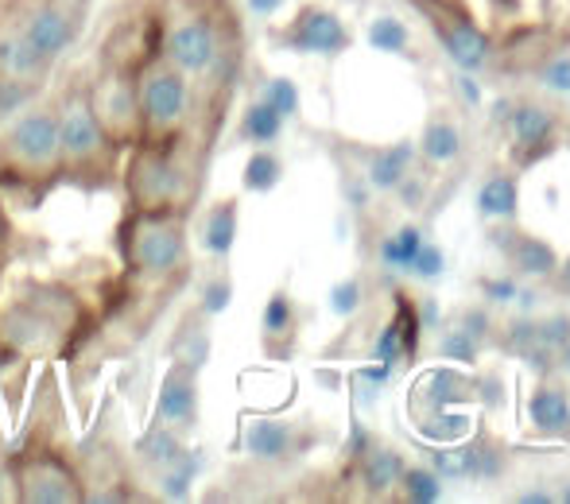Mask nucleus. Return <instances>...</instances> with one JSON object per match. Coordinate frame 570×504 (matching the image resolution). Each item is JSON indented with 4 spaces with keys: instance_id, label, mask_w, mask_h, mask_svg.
I'll use <instances>...</instances> for the list:
<instances>
[{
    "instance_id": "f257e3e1",
    "label": "nucleus",
    "mask_w": 570,
    "mask_h": 504,
    "mask_svg": "<svg viewBox=\"0 0 570 504\" xmlns=\"http://www.w3.org/2000/svg\"><path fill=\"white\" fill-rule=\"evenodd\" d=\"M120 299L114 264L90 260L67 271H4L0 284V381L20 412L36 365L78 362Z\"/></svg>"
},
{
    "instance_id": "f03ea898",
    "label": "nucleus",
    "mask_w": 570,
    "mask_h": 504,
    "mask_svg": "<svg viewBox=\"0 0 570 504\" xmlns=\"http://www.w3.org/2000/svg\"><path fill=\"white\" fill-rule=\"evenodd\" d=\"M151 51L195 86V136L210 148L240 75V23L229 0H148Z\"/></svg>"
},
{
    "instance_id": "7ed1b4c3",
    "label": "nucleus",
    "mask_w": 570,
    "mask_h": 504,
    "mask_svg": "<svg viewBox=\"0 0 570 504\" xmlns=\"http://www.w3.org/2000/svg\"><path fill=\"white\" fill-rule=\"evenodd\" d=\"M31 415L12 446L4 443V466L16 504H86V482L78 470V443L67 427L55 365H43L31 384Z\"/></svg>"
},
{
    "instance_id": "20e7f679",
    "label": "nucleus",
    "mask_w": 570,
    "mask_h": 504,
    "mask_svg": "<svg viewBox=\"0 0 570 504\" xmlns=\"http://www.w3.org/2000/svg\"><path fill=\"white\" fill-rule=\"evenodd\" d=\"M86 23L90 0H0V75L47 90Z\"/></svg>"
},
{
    "instance_id": "39448f33",
    "label": "nucleus",
    "mask_w": 570,
    "mask_h": 504,
    "mask_svg": "<svg viewBox=\"0 0 570 504\" xmlns=\"http://www.w3.org/2000/svg\"><path fill=\"white\" fill-rule=\"evenodd\" d=\"M47 93H51L55 128H59L62 187H75L82 195H109V190H117L125 148L109 136V128L101 125L98 109H94L86 67L70 70Z\"/></svg>"
},
{
    "instance_id": "423d86ee",
    "label": "nucleus",
    "mask_w": 570,
    "mask_h": 504,
    "mask_svg": "<svg viewBox=\"0 0 570 504\" xmlns=\"http://www.w3.org/2000/svg\"><path fill=\"white\" fill-rule=\"evenodd\" d=\"M59 187V128L51 93L43 90L0 125V198L12 214H31Z\"/></svg>"
},
{
    "instance_id": "0eeeda50",
    "label": "nucleus",
    "mask_w": 570,
    "mask_h": 504,
    "mask_svg": "<svg viewBox=\"0 0 570 504\" xmlns=\"http://www.w3.org/2000/svg\"><path fill=\"white\" fill-rule=\"evenodd\" d=\"M206 148L198 136L171 144H132L120 159L117 190L128 210H190L203 195Z\"/></svg>"
},
{
    "instance_id": "6e6552de",
    "label": "nucleus",
    "mask_w": 570,
    "mask_h": 504,
    "mask_svg": "<svg viewBox=\"0 0 570 504\" xmlns=\"http://www.w3.org/2000/svg\"><path fill=\"white\" fill-rule=\"evenodd\" d=\"M136 144H171L195 136V86L159 51L136 62Z\"/></svg>"
},
{
    "instance_id": "1a4fd4ad",
    "label": "nucleus",
    "mask_w": 570,
    "mask_h": 504,
    "mask_svg": "<svg viewBox=\"0 0 570 504\" xmlns=\"http://www.w3.org/2000/svg\"><path fill=\"white\" fill-rule=\"evenodd\" d=\"M78 470H82V482H86V504L151 501L148 490H140L132 451L120 446L117 431L109 423H101L86 443H78Z\"/></svg>"
},
{
    "instance_id": "9d476101",
    "label": "nucleus",
    "mask_w": 570,
    "mask_h": 504,
    "mask_svg": "<svg viewBox=\"0 0 570 504\" xmlns=\"http://www.w3.org/2000/svg\"><path fill=\"white\" fill-rule=\"evenodd\" d=\"M198 407H203V396H198V369L167 357V369L156 384V396H151V419H159L164 427L190 438L198 427Z\"/></svg>"
},
{
    "instance_id": "9b49d317",
    "label": "nucleus",
    "mask_w": 570,
    "mask_h": 504,
    "mask_svg": "<svg viewBox=\"0 0 570 504\" xmlns=\"http://www.w3.org/2000/svg\"><path fill=\"white\" fill-rule=\"evenodd\" d=\"M276 43H284L287 51L299 55H342L350 47V28L331 8L307 4L299 8V16L284 31H276Z\"/></svg>"
},
{
    "instance_id": "f8f14e48",
    "label": "nucleus",
    "mask_w": 570,
    "mask_h": 504,
    "mask_svg": "<svg viewBox=\"0 0 570 504\" xmlns=\"http://www.w3.org/2000/svg\"><path fill=\"white\" fill-rule=\"evenodd\" d=\"M311 435L303 427H295L292 419H276V415H261V419L245 423L240 431V446L253 462L264 466H279V462H292L307 451Z\"/></svg>"
},
{
    "instance_id": "ddd939ff",
    "label": "nucleus",
    "mask_w": 570,
    "mask_h": 504,
    "mask_svg": "<svg viewBox=\"0 0 570 504\" xmlns=\"http://www.w3.org/2000/svg\"><path fill=\"white\" fill-rule=\"evenodd\" d=\"M206 458L203 451H195V446H187V451L179 454V458L171 462V466L156 470V474L144 477V485H151V501H187L190 497V485L198 482V474H203Z\"/></svg>"
},
{
    "instance_id": "4468645a",
    "label": "nucleus",
    "mask_w": 570,
    "mask_h": 504,
    "mask_svg": "<svg viewBox=\"0 0 570 504\" xmlns=\"http://www.w3.org/2000/svg\"><path fill=\"white\" fill-rule=\"evenodd\" d=\"M198 245L206 256L226 264V256L237 245V198H218L198 221Z\"/></svg>"
},
{
    "instance_id": "2eb2a0df",
    "label": "nucleus",
    "mask_w": 570,
    "mask_h": 504,
    "mask_svg": "<svg viewBox=\"0 0 570 504\" xmlns=\"http://www.w3.org/2000/svg\"><path fill=\"white\" fill-rule=\"evenodd\" d=\"M465 396H470V381H462L451 369H431V373H423V377L415 381L412 415L420 419V415L439 412V407H451V404H458V399H465Z\"/></svg>"
},
{
    "instance_id": "dca6fc26",
    "label": "nucleus",
    "mask_w": 570,
    "mask_h": 504,
    "mask_svg": "<svg viewBox=\"0 0 570 504\" xmlns=\"http://www.w3.org/2000/svg\"><path fill=\"white\" fill-rule=\"evenodd\" d=\"M528 415L532 427L548 438H567L570 435V399L559 384H540L528 399Z\"/></svg>"
},
{
    "instance_id": "f3484780",
    "label": "nucleus",
    "mask_w": 570,
    "mask_h": 504,
    "mask_svg": "<svg viewBox=\"0 0 570 504\" xmlns=\"http://www.w3.org/2000/svg\"><path fill=\"white\" fill-rule=\"evenodd\" d=\"M167 357H171V362H183V365H195L198 373H203V365L210 362V326H206V315L198 307L190 310V315L179 323V330L171 334Z\"/></svg>"
},
{
    "instance_id": "a211bd4d",
    "label": "nucleus",
    "mask_w": 570,
    "mask_h": 504,
    "mask_svg": "<svg viewBox=\"0 0 570 504\" xmlns=\"http://www.w3.org/2000/svg\"><path fill=\"white\" fill-rule=\"evenodd\" d=\"M497 245L509 253L512 268L524 271V276H551L559 268V256L551 245L535 241V237H524V234H497Z\"/></svg>"
},
{
    "instance_id": "6ab92c4d",
    "label": "nucleus",
    "mask_w": 570,
    "mask_h": 504,
    "mask_svg": "<svg viewBox=\"0 0 570 504\" xmlns=\"http://www.w3.org/2000/svg\"><path fill=\"white\" fill-rule=\"evenodd\" d=\"M261 330H264V346H268L272 357H279L295 342V303H292V295H287L284 287H279V291H272L268 303H264Z\"/></svg>"
},
{
    "instance_id": "aec40b11",
    "label": "nucleus",
    "mask_w": 570,
    "mask_h": 504,
    "mask_svg": "<svg viewBox=\"0 0 570 504\" xmlns=\"http://www.w3.org/2000/svg\"><path fill=\"white\" fill-rule=\"evenodd\" d=\"M443 39H446V55H451V59L465 70V75H473V70L485 67V59H489V39L481 36V31L473 28L470 20L446 23Z\"/></svg>"
},
{
    "instance_id": "412c9836",
    "label": "nucleus",
    "mask_w": 570,
    "mask_h": 504,
    "mask_svg": "<svg viewBox=\"0 0 570 504\" xmlns=\"http://www.w3.org/2000/svg\"><path fill=\"white\" fill-rule=\"evenodd\" d=\"M279 132H284V117H279L264 98L248 101L245 113H240V121H237V140L256 144V148H268V144L279 140Z\"/></svg>"
},
{
    "instance_id": "4be33fe9",
    "label": "nucleus",
    "mask_w": 570,
    "mask_h": 504,
    "mask_svg": "<svg viewBox=\"0 0 570 504\" xmlns=\"http://www.w3.org/2000/svg\"><path fill=\"white\" fill-rule=\"evenodd\" d=\"M404 470H407L404 454L389 451V446H376V451H368L365 462H361V482H365V490L373 493V497H381V493H389L392 485H400Z\"/></svg>"
},
{
    "instance_id": "5701e85b",
    "label": "nucleus",
    "mask_w": 570,
    "mask_h": 504,
    "mask_svg": "<svg viewBox=\"0 0 570 504\" xmlns=\"http://www.w3.org/2000/svg\"><path fill=\"white\" fill-rule=\"evenodd\" d=\"M43 253H47V245L28 241V234H20L12 210H8V202L0 198V271H8L20 260H36V256H43Z\"/></svg>"
},
{
    "instance_id": "b1692460",
    "label": "nucleus",
    "mask_w": 570,
    "mask_h": 504,
    "mask_svg": "<svg viewBox=\"0 0 570 504\" xmlns=\"http://www.w3.org/2000/svg\"><path fill=\"white\" fill-rule=\"evenodd\" d=\"M509 125H512V136H517V148H535V151L548 148L551 132H556L551 113L540 106H517L509 113Z\"/></svg>"
},
{
    "instance_id": "393cba45",
    "label": "nucleus",
    "mask_w": 570,
    "mask_h": 504,
    "mask_svg": "<svg viewBox=\"0 0 570 504\" xmlns=\"http://www.w3.org/2000/svg\"><path fill=\"white\" fill-rule=\"evenodd\" d=\"M517 202H520V187L512 175H493V179H485V187L478 190V210L485 214V218H512Z\"/></svg>"
},
{
    "instance_id": "a878e982",
    "label": "nucleus",
    "mask_w": 570,
    "mask_h": 504,
    "mask_svg": "<svg viewBox=\"0 0 570 504\" xmlns=\"http://www.w3.org/2000/svg\"><path fill=\"white\" fill-rule=\"evenodd\" d=\"M415 427H420V435L431 438V443H462V438L470 435V415L451 412V407H439V412L420 415Z\"/></svg>"
},
{
    "instance_id": "bb28decb",
    "label": "nucleus",
    "mask_w": 570,
    "mask_h": 504,
    "mask_svg": "<svg viewBox=\"0 0 570 504\" xmlns=\"http://www.w3.org/2000/svg\"><path fill=\"white\" fill-rule=\"evenodd\" d=\"M407 164H412V144H396V148H389V151H376V156L368 159V182L381 190L400 187L407 175Z\"/></svg>"
},
{
    "instance_id": "cd10ccee",
    "label": "nucleus",
    "mask_w": 570,
    "mask_h": 504,
    "mask_svg": "<svg viewBox=\"0 0 570 504\" xmlns=\"http://www.w3.org/2000/svg\"><path fill=\"white\" fill-rule=\"evenodd\" d=\"M279 179H284V164H279V156H276V151H268V148H256L253 156H248V164H245L240 187L253 190V195H268V190H276Z\"/></svg>"
},
{
    "instance_id": "c85d7f7f",
    "label": "nucleus",
    "mask_w": 570,
    "mask_h": 504,
    "mask_svg": "<svg viewBox=\"0 0 570 504\" xmlns=\"http://www.w3.org/2000/svg\"><path fill=\"white\" fill-rule=\"evenodd\" d=\"M458 151H462V136H458V128L451 121L435 117V121L423 128V156H428V159L446 164V159H454Z\"/></svg>"
},
{
    "instance_id": "c756f323",
    "label": "nucleus",
    "mask_w": 570,
    "mask_h": 504,
    "mask_svg": "<svg viewBox=\"0 0 570 504\" xmlns=\"http://www.w3.org/2000/svg\"><path fill=\"white\" fill-rule=\"evenodd\" d=\"M229 299H233V279H229V271L222 268V260H218V268L203 279V287H198L195 307L203 310L206 318H214V315H222V310L229 307Z\"/></svg>"
},
{
    "instance_id": "7c9ffc66",
    "label": "nucleus",
    "mask_w": 570,
    "mask_h": 504,
    "mask_svg": "<svg viewBox=\"0 0 570 504\" xmlns=\"http://www.w3.org/2000/svg\"><path fill=\"white\" fill-rule=\"evenodd\" d=\"M400 485H404V497L415 501V504H435L439 497H443V477H439L435 470H423V466L404 470Z\"/></svg>"
},
{
    "instance_id": "2f4dec72",
    "label": "nucleus",
    "mask_w": 570,
    "mask_h": 504,
    "mask_svg": "<svg viewBox=\"0 0 570 504\" xmlns=\"http://www.w3.org/2000/svg\"><path fill=\"white\" fill-rule=\"evenodd\" d=\"M431 462H435V474L439 477H454V482H462V477H473V446H439L435 454H431Z\"/></svg>"
},
{
    "instance_id": "473e14b6",
    "label": "nucleus",
    "mask_w": 570,
    "mask_h": 504,
    "mask_svg": "<svg viewBox=\"0 0 570 504\" xmlns=\"http://www.w3.org/2000/svg\"><path fill=\"white\" fill-rule=\"evenodd\" d=\"M420 245H423V234L415 226H407V229H400L396 237H384L381 260L389 264V268H404L407 271V264H412V256L420 253Z\"/></svg>"
},
{
    "instance_id": "72a5a7b5",
    "label": "nucleus",
    "mask_w": 570,
    "mask_h": 504,
    "mask_svg": "<svg viewBox=\"0 0 570 504\" xmlns=\"http://www.w3.org/2000/svg\"><path fill=\"white\" fill-rule=\"evenodd\" d=\"M264 101H268L272 109H276L279 117H295L299 113V90H295V82L292 78H268V82H264V93H261Z\"/></svg>"
},
{
    "instance_id": "f704fd0d",
    "label": "nucleus",
    "mask_w": 570,
    "mask_h": 504,
    "mask_svg": "<svg viewBox=\"0 0 570 504\" xmlns=\"http://www.w3.org/2000/svg\"><path fill=\"white\" fill-rule=\"evenodd\" d=\"M368 43L376 51H407V28L392 16H381V20L368 23Z\"/></svg>"
},
{
    "instance_id": "c9c22d12",
    "label": "nucleus",
    "mask_w": 570,
    "mask_h": 504,
    "mask_svg": "<svg viewBox=\"0 0 570 504\" xmlns=\"http://www.w3.org/2000/svg\"><path fill=\"white\" fill-rule=\"evenodd\" d=\"M43 90H36V86L28 82H16V78H4L0 75V125L8 121V117L16 113V109H23L31 98H39Z\"/></svg>"
},
{
    "instance_id": "e433bc0d",
    "label": "nucleus",
    "mask_w": 570,
    "mask_h": 504,
    "mask_svg": "<svg viewBox=\"0 0 570 504\" xmlns=\"http://www.w3.org/2000/svg\"><path fill=\"white\" fill-rule=\"evenodd\" d=\"M478 349H481V342L473 338V334H465L462 326H454V330H446V338H443V346H439V354L454 357L458 365H478Z\"/></svg>"
},
{
    "instance_id": "4c0bfd02",
    "label": "nucleus",
    "mask_w": 570,
    "mask_h": 504,
    "mask_svg": "<svg viewBox=\"0 0 570 504\" xmlns=\"http://www.w3.org/2000/svg\"><path fill=\"white\" fill-rule=\"evenodd\" d=\"M443 268H446V256H443L439 245H431V241H423L420 253H415L412 264H407V271H412V276H420V279H439V276H443Z\"/></svg>"
},
{
    "instance_id": "58836bf2",
    "label": "nucleus",
    "mask_w": 570,
    "mask_h": 504,
    "mask_svg": "<svg viewBox=\"0 0 570 504\" xmlns=\"http://www.w3.org/2000/svg\"><path fill=\"white\" fill-rule=\"evenodd\" d=\"M535 334H540V346L548 349L551 357L559 354V349L570 342V318L567 315H551L548 323H540L535 326Z\"/></svg>"
},
{
    "instance_id": "ea45409f",
    "label": "nucleus",
    "mask_w": 570,
    "mask_h": 504,
    "mask_svg": "<svg viewBox=\"0 0 570 504\" xmlns=\"http://www.w3.org/2000/svg\"><path fill=\"white\" fill-rule=\"evenodd\" d=\"M357 307H361V284H357V279H342V284L331 291V310H334V315H342V318H350Z\"/></svg>"
},
{
    "instance_id": "a19ab883",
    "label": "nucleus",
    "mask_w": 570,
    "mask_h": 504,
    "mask_svg": "<svg viewBox=\"0 0 570 504\" xmlns=\"http://www.w3.org/2000/svg\"><path fill=\"white\" fill-rule=\"evenodd\" d=\"M543 86L559 93H570V59H556L548 70H543Z\"/></svg>"
},
{
    "instance_id": "79ce46f5",
    "label": "nucleus",
    "mask_w": 570,
    "mask_h": 504,
    "mask_svg": "<svg viewBox=\"0 0 570 504\" xmlns=\"http://www.w3.org/2000/svg\"><path fill=\"white\" fill-rule=\"evenodd\" d=\"M481 291H485V299H493V303H512L520 295V287H517V279H485Z\"/></svg>"
},
{
    "instance_id": "37998d69",
    "label": "nucleus",
    "mask_w": 570,
    "mask_h": 504,
    "mask_svg": "<svg viewBox=\"0 0 570 504\" xmlns=\"http://www.w3.org/2000/svg\"><path fill=\"white\" fill-rule=\"evenodd\" d=\"M458 326H462L465 334H473V338L481 342L489 334V315H485V310H465L462 323H458Z\"/></svg>"
},
{
    "instance_id": "c03bdc74",
    "label": "nucleus",
    "mask_w": 570,
    "mask_h": 504,
    "mask_svg": "<svg viewBox=\"0 0 570 504\" xmlns=\"http://www.w3.org/2000/svg\"><path fill=\"white\" fill-rule=\"evenodd\" d=\"M279 4H284V0H248V8H253L256 16H276Z\"/></svg>"
},
{
    "instance_id": "a18cd8bd",
    "label": "nucleus",
    "mask_w": 570,
    "mask_h": 504,
    "mask_svg": "<svg viewBox=\"0 0 570 504\" xmlns=\"http://www.w3.org/2000/svg\"><path fill=\"white\" fill-rule=\"evenodd\" d=\"M12 501V482H8V466H4V451H0V504Z\"/></svg>"
},
{
    "instance_id": "49530a36",
    "label": "nucleus",
    "mask_w": 570,
    "mask_h": 504,
    "mask_svg": "<svg viewBox=\"0 0 570 504\" xmlns=\"http://www.w3.org/2000/svg\"><path fill=\"white\" fill-rule=\"evenodd\" d=\"M458 86H462V93H465V98H470L473 106H478V101H481V90H478V82H473L470 75H462V78H458Z\"/></svg>"
},
{
    "instance_id": "de8ad7c7",
    "label": "nucleus",
    "mask_w": 570,
    "mask_h": 504,
    "mask_svg": "<svg viewBox=\"0 0 570 504\" xmlns=\"http://www.w3.org/2000/svg\"><path fill=\"white\" fill-rule=\"evenodd\" d=\"M517 501H520V504H548V501H551V493H543V490H535V493H520Z\"/></svg>"
},
{
    "instance_id": "09e8293b",
    "label": "nucleus",
    "mask_w": 570,
    "mask_h": 504,
    "mask_svg": "<svg viewBox=\"0 0 570 504\" xmlns=\"http://www.w3.org/2000/svg\"><path fill=\"white\" fill-rule=\"evenodd\" d=\"M559 271V276H563V287H567V291H570V260L563 264V268H556Z\"/></svg>"
},
{
    "instance_id": "8fccbe9b",
    "label": "nucleus",
    "mask_w": 570,
    "mask_h": 504,
    "mask_svg": "<svg viewBox=\"0 0 570 504\" xmlns=\"http://www.w3.org/2000/svg\"><path fill=\"white\" fill-rule=\"evenodd\" d=\"M559 357H563V369L570 373V342H567V346H563V349H559Z\"/></svg>"
},
{
    "instance_id": "3c124183",
    "label": "nucleus",
    "mask_w": 570,
    "mask_h": 504,
    "mask_svg": "<svg viewBox=\"0 0 570 504\" xmlns=\"http://www.w3.org/2000/svg\"><path fill=\"white\" fill-rule=\"evenodd\" d=\"M0 451H4V427H0Z\"/></svg>"
},
{
    "instance_id": "603ef678",
    "label": "nucleus",
    "mask_w": 570,
    "mask_h": 504,
    "mask_svg": "<svg viewBox=\"0 0 570 504\" xmlns=\"http://www.w3.org/2000/svg\"><path fill=\"white\" fill-rule=\"evenodd\" d=\"M563 501H567V504H570V490H567V493H563Z\"/></svg>"
},
{
    "instance_id": "864d4df0",
    "label": "nucleus",
    "mask_w": 570,
    "mask_h": 504,
    "mask_svg": "<svg viewBox=\"0 0 570 504\" xmlns=\"http://www.w3.org/2000/svg\"><path fill=\"white\" fill-rule=\"evenodd\" d=\"M0 284H4V271H0Z\"/></svg>"
},
{
    "instance_id": "5fc2aeb1",
    "label": "nucleus",
    "mask_w": 570,
    "mask_h": 504,
    "mask_svg": "<svg viewBox=\"0 0 570 504\" xmlns=\"http://www.w3.org/2000/svg\"><path fill=\"white\" fill-rule=\"evenodd\" d=\"M90 4H94V0H90Z\"/></svg>"
}]
</instances>
